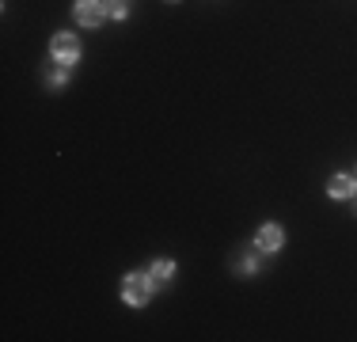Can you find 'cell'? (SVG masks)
<instances>
[{
  "instance_id": "4",
  "label": "cell",
  "mask_w": 357,
  "mask_h": 342,
  "mask_svg": "<svg viewBox=\"0 0 357 342\" xmlns=\"http://www.w3.org/2000/svg\"><path fill=\"white\" fill-rule=\"evenodd\" d=\"M281 240H285V232H281L278 225H263V228H258V236H255V247L270 255V251L281 247Z\"/></svg>"
},
{
  "instance_id": "6",
  "label": "cell",
  "mask_w": 357,
  "mask_h": 342,
  "mask_svg": "<svg viewBox=\"0 0 357 342\" xmlns=\"http://www.w3.org/2000/svg\"><path fill=\"white\" fill-rule=\"evenodd\" d=\"M152 278H156V282H172L175 278V263H172V259H156V263H152Z\"/></svg>"
},
{
  "instance_id": "7",
  "label": "cell",
  "mask_w": 357,
  "mask_h": 342,
  "mask_svg": "<svg viewBox=\"0 0 357 342\" xmlns=\"http://www.w3.org/2000/svg\"><path fill=\"white\" fill-rule=\"evenodd\" d=\"M103 8H107V15H115V19H126L129 15V0H107Z\"/></svg>"
},
{
  "instance_id": "9",
  "label": "cell",
  "mask_w": 357,
  "mask_h": 342,
  "mask_svg": "<svg viewBox=\"0 0 357 342\" xmlns=\"http://www.w3.org/2000/svg\"><path fill=\"white\" fill-rule=\"evenodd\" d=\"M236 266H240V270H243V274H255V266H258V259H255V255H243V259H236Z\"/></svg>"
},
{
  "instance_id": "3",
  "label": "cell",
  "mask_w": 357,
  "mask_h": 342,
  "mask_svg": "<svg viewBox=\"0 0 357 342\" xmlns=\"http://www.w3.org/2000/svg\"><path fill=\"white\" fill-rule=\"evenodd\" d=\"M72 15H76L80 27H99L103 15H107V8H103V0H76Z\"/></svg>"
},
{
  "instance_id": "5",
  "label": "cell",
  "mask_w": 357,
  "mask_h": 342,
  "mask_svg": "<svg viewBox=\"0 0 357 342\" xmlns=\"http://www.w3.org/2000/svg\"><path fill=\"white\" fill-rule=\"evenodd\" d=\"M354 190H357V183H354L350 175H335V179L327 183V194H331V198H350Z\"/></svg>"
},
{
  "instance_id": "8",
  "label": "cell",
  "mask_w": 357,
  "mask_h": 342,
  "mask_svg": "<svg viewBox=\"0 0 357 342\" xmlns=\"http://www.w3.org/2000/svg\"><path fill=\"white\" fill-rule=\"evenodd\" d=\"M46 80H50V88H58V92H61V88L69 84V76H65V65H61L58 72H50V76H46Z\"/></svg>"
},
{
  "instance_id": "2",
  "label": "cell",
  "mask_w": 357,
  "mask_h": 342,
  "mask_svg": "<svg viewBox=\"0 0 357 342\" xmlns=\"http://www.w3.org/2000/svg\"><path fill=\"white\" fill-rule=\"evenodd\" d=\"M50 57L58 65H76L80 61V42H76V35H53V42H50Z\"/></svg>"
},
{
  "instance_id": "1",
  "label": "cell",
  "mask_w": 357,
  "mask_h": 342,
  "mask_svg": "<svg viewBox=\"0 0 357 342\" xmlns=\"http://www.w3.org/2000/svg\"><path fill=\"white\" fill-rule=\"evenodd\" d=\"M152 285H156V278H152V270L149 274H126V282H122V300H126L129 308H144L149 304V297H152Z\"/></svg>"
}]
</instances>
